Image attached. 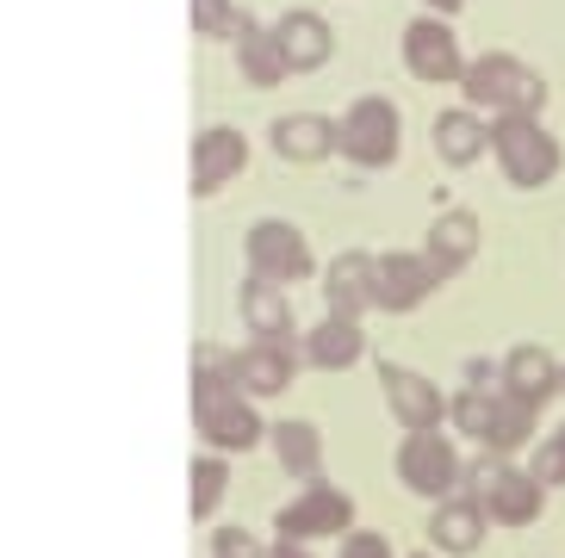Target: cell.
<instances>
[{
	"mask_svg": "<svg viewBox=\"0 0 565 558\" xmlns=\"http://www.w3.org/2000/svg\"><path fill=\"white\" fill-rule=\"evenodd\" d=\"M398 477L411 484L416 496H448L454 484L466 477L460 453H454L448 434H435V428H416L411 441L398 447Z\"/></svg>",
	"mask_w": 565,
	"mask_h": 558,
	"instance_id": "obj_3",
	"label": "cell"
},
{
	"mask_svg": "<svg viewBox=\"0 0 565 558\" xmlns=\"http://www.w3.org/2000/svg\"><path fill=\"white\" fill-rule=\"evenodd\" d=\"M559 366L541 354V347H515L510 361H503V391L522 397V404H541V397H553V385H559Z\"/></svg>",
	"mask_w": 565,
	"mask_h": 558,
	"instance_id": "obj_10",
	"label": "cell"
},
{
	"mask_svg": "<svg viewBox=\"0 0 565 558\" xmlns=\"http://www.w3.org/2000/svg\"><path fill=\"white\" fill-rule=\"evenodd\" d=\"M429 279H435V267H423V261H380L373 267V298L404 311V304H416V298L429 292Z\"/></svg>",
	"mask_w": 565,
	"mask_h": 558,
	"instance_id": "obj_12",
	"label": "cell"
},
{
	"mask_svg": "<svg viewBox=\"0 0 565 558\" xmlns=\"http://www.w3.org/2000/svg\"><path fill=\"white\" fill-rule=\"evenodd\" d=\"M274 447H280V460H286V472H299V477H311L317 472V428H305V422H286V428H274Z\"/></svg>",
	"mask_w": 565,
	"mask_h": 558,
	"instance_id": "obj_14",
	"label": "cell"
},
{
	"mask_svg": "<svg viewBox=\"0 0 565 558\" xmlns=\"http://www.w3.org/2000/svg\"><path fill=\"white\" fill-rule=\"evenodd\" d=\"M200 422H205V434H212L217 447H255V434H262V422H255L249 404H236V397H217V391H205Z\"/></svg>",
	"mask_w": 565,
	"mask_h": 558,
	"instance_id": "obj_11",
	"label": "cell"
},
{
	"mask_svg": "<svg viewBox=\"0 0 565 558\" xmlns=\"http://www.w3.org/2000/svg\"><path fill=\"white\" fill-rule=\"evenodd\" d=\"M274 558H311V552H305V546H280Z\"/></svg>",
	"mask_w": 565,
	"mask_h": 558,
	"instance_id": "obj_24",
	"label": "cell"
},
{
	"mask_svg": "<svg viewBox=\"0 0 565 558\" xmlns=\"http://www.w3.org/2000/svg\"><path fill=\"white\" fill-rule=\"evenodd\" d=\"M342 558H392V546H385L380 534H349V546H342Z\"/></svg>",
	"mask_w": 565,
	"mask_h": 558,
	"instance_id": "obj_23",
	"label": "cell"
},
{
	"mask_svg": "<svg viewBox=\"0 0 565 558\" xmlns=\"http://www.w3.org/2000/svg\"><path fill=\"white\" fill-rule=\"evenodd\" d=\"M349 496L335 491V484H311V491L299 496V503H286L280 509V534H292V540H317V534H342L349 527Z\"/></svg>",
	"mask_w": 565,
	"mask_h": 558,
	"instance_id": "obj_4",
	"label": "cell"
},
{
	"mask_svg": "<svg viewBox=\"0 0 565 558\" xmlns=\"http://www.w3.org/2000/svg\"><path fill=\"white\" fill-rule=\"evenodd\" d=\"M243 378H249V391H280L286 385V354H274V347L249 354V361H243Z\"/></svg>",
	"mask_w": 565,
	"mask_h": 558,
	"instance_id": "obj_18",
	"label": "cell"
},
{
	"mask_svg": "<svg viewBox=\"0 0 565 558\" xmlns=\"http://www.w3.org/2000/svg\"><path fill=\"white\" fill-rule=\"evenodd\" d=\"M454 422H460L472 441H484L491 453H510V447L529 441L534 404H522V397H510V391H466V397H454Z\"/></svg>",
	"mask_w": 565,
	"mask_h": 558,
	"instance_id": "obj_2",
	"label": "cell"
},
{
	"mask_svg": "<svg viewBox=\"0 0 565 558\" xmlns=\"http://www.w3.org/2000/svg\"><path fill=\"white\" fill-rule=\"evenodd\" d=\"M435 7H460V0H435Z\"/></svg>",
	"mask_w": 565,
	"mask_h": 558,
	"instance_id": "obj_25",
	"label": "cell"
},
{
	"mask_svg": "<svg viewBox=\"0 0 565 558\" xmlns=\"http://www.w3.org/2000/svg\"><path fill=\"white\" fill-rule=\"evenodd\" d=\"M541 491H547V484L534 472H515L503 453H484V460L466 472V496L503 527H529L534 515H541Z\"/></svg>",
	"mask_w": 565,
	"mask_h": 558,
	"instance_id": "obj_1",
	"label": "cell"
},
{
	"mask_svg": "<svg viewBox=\"0 0 565 558\" xmlns=\"http://www.w3.org/2000/svg\"><path fill=\"white\" fill-rule=\"evenodd\" d=\"M392 143H398V125H392V112H385L380 99L349 118V149L361 162H392Z\"/></svg>",
	"mask_w": 565,
	"mask_h": 558,
	"instance_id": "obj_13",
	"label": "cell"
},
{
	"mask_svg": "<svg viewBox=\"0 0 565 558\" xmlns=\"http://www.w3.org/2000/svg\"><path fill=\"white\" fill-rule=\"evenodd\" d=\"M193 491H200L193 503H200V509H212V503H217V491H224V465H217V460H205L200 472H193Z\"/></svg>",
	"mask_w": 565,
	"mask_h": 558,
	"instance_id": "obj_21",
	"label": "cell"
},
{
	"mask_svg": "<svg viewBox=\"0 0 565 558\" xmlns=\"http://www.w3.org/2000/svg\"><path fill=\"white\" fill-rule=\"evenodd\" d=\"M498 149H503V168H510L522 186L547 181L553 168H559V149L534 131L529 118H503V125H498Z\"/></svg>",
	"mask_w": 565,
	"mask_h": 558,
	"instance_id": "obj_5",
	"label": "cell"
},
{
	"mask_svg": "<svg viewBox=\"0 0 565 558\" xmlns=\"http://www.w3.org/2000/svg\"><path fill=\"white\" fill-rule=\"evenodd\" d=\"M380 385H385V397H392V416H398L411 434H416V428H435V422H441V410H448V397L435 391L429 378L404 373V366H385Z\"/></svg>",
	"mask_w": 565,
	"mask_h": 558,
	"instance_id": "obj_6",
	"label": "cell"
},
{
	"mask_svg": "<svg viewBox=\"0 0 565 558\" xmlns=\"http://www.w3.org/2000/svg\"><path fill=\"white\" fill-rule=\"evenodd\" d=\"M534 477L541 484H565V428H553V441L534 453Z\"/></svg>",
	"mask_w": 565,
	"mask_h": 558,
	"instance_id": "obj_20",
	"label": "cell"
},
{
	"mask_svg": "<svg viewBox=\"0 0 565 558\" xmlns=\"http://www.w3.org/2000/svg\"><path fill=\"white\" fill-rule=\"evenodd\" d=\"M354 354H361V329L354 323H323L311 335V361L317 366H349Z\"/></svg>",
	"mask_w": 565,
	"mask_h": 558,
	"instance_id": "obj_15",
	"label": "cell"
},
{
	"mask_svg": "<svg viewBox=\"0 0 565 558\" xmlns=\"http://www.w3.org/2000/svg\"><path fill=\"white\" fill-rule=\"evenodd\" d=\"M335 304H342V311L373 304V267H366V261H342V267H335Z\"/></svg>",
	"mask_w": 565,
	"mask_h": 558,
	"instance_id": "obj_16",
	"label": "cell"
},
{
	"mask_svg": "<svg viewBox=\"0 0 565 558\" xmlns=\"http://www.w3.org/2000/svg\"><path fill=\"white\" fill-rule=\"evenodd\" d=\"M217 558H262V546L249 540V534H243V527H224V534H217Z\"/></svg>",
	"mask_w": 565,
	"mask_h": 558,
	"instance_id": "obj_22",
	"label": "cell"
},
{
	"mask_svg": "<svg viewBox=\"0 0 565 558\" xmlns=\"http://www.w3.org/2000/svg\"><path fill=\"white\" fill-rule=\"evenodd\" d=\"M435 248H441V267H460L472 255V217H448L441 230H435Z\"/></svg>",
	"mask_w": 565,
	"mask_h": 558,
	"instance_id": "obj_19",
	"label": "cell"
},
{
	"mask_svg": "<svg viewBox=\"0 0 565 558\" xmlns=\"http://www.w3.org/2000/svg\"><path fill=\"white\" fill-rule=\"evenodd\" d=\"M484 522H491V515H484L472 496H448V503L435 509V522H429V540L441 546V552H479Z\"/></svg>",
	"mask_w": 565,
	"mask_h": 558,
	"instance_id": "obj_8",
	"label": "cell"
},
{
	"mask_svg": "<svg viewBox=\"0 0 565 558\" xmlns=\"http://www.w3.org/2000/svg\"><path fill=\"white\" fill-rule=\"evenodd\" d=\"M466 87H472V99H484V106H522V112L541 99V82H534V75H522L515 63H503V56L479 63L472 75H466Z\"/></svg>",
	"mask_w": 565,
	"mask_h": 558,
	"instance_id": "obj_7",
	"label": "cell"
},
{
	"mask_svg": "<svg viewBox=\"0 0 565 558\" xmlns=\"http://www.w3.org/2000/svg\"><path fill=\"white\" fill-rule=\"evenodd\" d=\"M559 385H565V378H559Z\"/></svg>",
	"mask_w": 565,
	"mask_h": 558,
	"instance_id": "obj_26",
	"label": "cell"
},
{
	"mask_svg": "<svg viewBox=\"0 0 565 558\" xmlns=\"http://www.w3.org/2000/svg\"><path fill=\"white\" fill-rule=\"evenodd\" d=\"M435 143H441L448 162H472V155H479V125H472V118H441V125H435Z\"/></svg>",
	"mask_w": 565,
	"mask_h": 558,
	"instance_id": "obj_17",
	"label": "cell"
},
{
	"mask_svg": "<svg viewBox=\"0 0 565 558\" xmlns=\"http://www.w3.org/2000/svg\"><path fill=\"white\" fill-rule=\"evenodd\" d=\"M404 56H411V68H416V75H429V82H441V75H454V68H460L454 32H448V25H435V19H423V25H411V32H404Z\"/></svg>",
	"mask_w": 565,
	"mask_h": 558,
	"instance_id": "obj_9",
	"label": "cell"
}]
</instances>
